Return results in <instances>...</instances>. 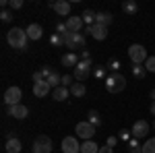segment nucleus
Listing matches in <instances>:
<instances>
[{"mask_svg": "<svg viewBox=\"0 0 155 153\" xmlns=\"http://www.w3.org/2000/svg\"><path fill=\"white\" fill-rule=\"evenodd\" d=\"M27 31L21 29V27H12L6 31V42L12 50H19V52H25L27 50Z\"/></svg>", "mask_w": 155, "mask_h": 153, "instance_id": "1", "label": "nucleus"}, {"mask_svg": "<svg viewBox=\"0 0 155 153\" xmlns=\"http://www.w3.org/2000/svg\"><path fill=\"white\" fill-rule=\"evenodd\" d=\"M104 83H106V89L110 93H120V91L126 89V79H124V75H120V72L107 75V79Z\"/></svg>", "mask_w": 155, "mask_h": 153, "instance_id": "2", "label": "nucleus"}, {"mask_svg": "<svg viewBox=\"0 0 155 153\" xmlns=\"http://www.w3.org/2000/svg\"><path fill=\"white\" fill-rule=\"evenodd\" d=\"M89 75H93V60H81L77 66H74V79L79 83H83L85 79H89Z\"/></svg>", "mask_w": 155, "mask_h": 153, "instance_id": "3", "label": "nucleus"}, {"mask_svg": "<svg viewBox=\"0 0 155 153\" xmlns=\"http://www.w3.org/2000/svg\"><path fill=\"white\" fill-rule=\"evenodd\" d=\"M128 58H130L132 64H145L149 56H147L145 46H141V44H132V46L128 48Z\"/></svg>", "mask_w": 155, "mask_h": 153, "instance_id": "4", "label": "nucleus"}, {"mask_svg": "<svg viewBox=\"0 0 155 153\" xmlns=\"http://www.w3.org/2000/svg\"><path fill=\"white\" fill-rule=\"evenodd\" d=\"M64 46L68 48L71 52H74V50L83 52V48H85V35H83V33H68V35L64 37Z\"/></svg>", "mask_w": 155, "mask_h": 153, "instance_id": "5", "label": "nucleus"}, {"mask_svg": "<svg viewBox=\"0 0 155 153\" xmlns=\"http://www.w3.org/2000/svg\"><path fill=\"white\" fill-rule=\"evenodd\" d=\"M52 139L46 137V135H39L35 137V141H33V147H31V153H52Z\"/></svg>", "mask_w": 155, "mask_h": 153, "instance_id": "6", "label": "nucleus"}, {"mask_svg": "<svg viewBox=\"0 0 155 153\" xmlns=\"http://www.w3.org/2000/svg\"><path fill=\"white\" fill-rule=\"evenodd\" d=\"M74 132L79 135V139H83V141H91V139H93V135H95V126H93V124H89L87 120H83V122H77Z\"/></svg>", "mask_w": 155, "mask_h": 153, "instance_id": "7", "label": "nucleus"}, {"mask_svg": "<svg viewBox=\"0 0 155 153\" xmlns=\"http://www.w3.org/2000/svg\"><path fill=\"white\" fill-rule=\"evenodd\" d=\"M21 97H23V91H21V87H8V89L4 91V106L11 108V106H17V104H21Z\"/></svg>", "mask_w": 155, "mask_h": 153, "instance_id": "8", "label": "nucleus"}, {"mask_svg": "<svg viewBox=\"0 0 155 153\" xmlns=\"http://www.w3.org/2000/svg\"><path fill=\"white\" fill-rule=\"evenodd\" d=\"M62 153H81V145L77 137H64L62 139Z\"/></svg>", "mask_w": 155, "mask_h": 153, "instance_id": "9", "label": "nucleus"}, {"mask_svg": "<svg viewBox=\"0 0 155 153\" xmlns=\"http://www.w3.org/2000/svg\"><path fill=\"white\" fill-rule=\"evenodd\" d=\"M130 132H132V137L134 139H145L147 137V132H149V124L145 122V120H137L134 124H132V128H130Z\"/></svg>", "mask_w": 155, "mask_h": 153, "instance_id": "10", "label": "nucleus"}, {"mask_svg": "<svg viewBox=\"0 0 155 153\" xmlns=\"http://www.w3.org/2000/svg\"><path fill=\"white\" fill-rule=\"evenodd\" d=\"M6 114L12 118H17V120H23V118L29 116V108L23 106V104H17V106H11V108H6Z\"/></svg>", "mask_w": 155, "mask_h": 153, "instance_id": "11", "label": "nucleus"}, {"mask_svg": "<svg viewBox=\"0 0 155 153\" xmlns=\"http://www.w3.org/2000/svg\"><path fill=\"white\" fill-rule=\"evenodd\" d=\"M50 8H54L56 15L60 17H68L71 15V2H66V0H56V2H50L48 4Z\"/></svg>", "mask_w": 155, "mask_h": 153, "instance_id": "12", "label": "nucleus"}, {"mask_svg": "<svg viewBox=\"0 0 155 153\" xmlns=\"http://www.w3.org/2000/svg\"><path fill=\"white\" fill-rule=\"evenodd\" d=\"M87 33H91V37L93 39H97V42H104L107 37V27H104V25H91V27H87Z\"/></svg>", "mask_w": 155, "mask_h": 153, "instance_id": "13", "label": "nucleus"}, {"mask_svg": "<svg viewBox=\"0 0 155 153\" xmlns=\"http://www.w3.org/2000/svg\"><path fill=\"white\" fill-rule=\"evenodd\" d=\"M4 149H6V153H21L23 145H21V141H19L15 135H6V145H4Z\"/></svg>", "mask_w": 155, "mask_h": 153, "instance_id": "14", "label": "nucleus"}, {"mask_svg": "<svg viewBox=\"0 0 155 153\" xmlns=\"http://www.w3.org/2000/svg\"><path fill=\"white\" fill-rule=\"evenodd\" d=\"M83 19L77 15V17H68L66 19V27H68V31L71 33H81V29H83Z\"/></svg>", "mask_w": 155, "mask_h": 153, "instance_id": "15", "label": "nucleus"}, {"mask_svg": "<svg viewBox=\"0 0 155 153\" xmlns=\"http://www.w3.org/2000/svg\"><path fill=\"white\" fill-rule=\"evenodd\" d=\"M25 31H27V37L33 39V42H37V39L44 37V29H41V25H39V23H31Z\"/></svg>", "mask_w": 155, "mask_h": 153, "instance_id": "16", "label": "nucleus"}, {"mask_svg": "<svg viewBox=\"0 0 155 153\" xmlns=\"http://www.w3.org/2000/svg\"><path fill=\"white\" fill-rule=\"evenodd\" d=\"M60 62H62V66H66V68H74L81 60H79V56H77V52H66V54L60 58Z\"/></svg>", "mask_w": 155, "mask_h": 153, "instance_id": "17", "label": "nucleus"}, {"mask_svg": "<svg viewBox=\"0 0 155 153\" xmlns=\"http://www.w3.org/2000/svg\"><path fill=\"white\" fill-rule=\"evenodd\" d=\"M50 93H52V87L48 85V81L33 85V95H35V97H46V95H50Z\"/></svg>", "mask_w": 155, "mask_h": 153, "instance_id": "18", "label": "nucleus"}, {"mask_svg": "<svg viewBox=\"0 0 155 153\" xmlns=\"http://www.w3.org/2000/svg\"><path fill=\"white\" fill-rule=\"evenodd\" d=\"M68 95H71V89L64 87V85H60V87H56V89H52V97H54L56 101H64V99H68Z\"/></svg>", "mask_w": 155, "mask_h": 153, "instance_id": "19", "label": "nucleus"}, {"mask_svg": "<svg viewBox=\"0 0 155 153\" xmlns=\"http://www.w3.org/2000/svg\"><path fill=\"white\" fill-rule=\"evenodd\" d=\"M112 21H114V15L112 12H97L95 15V23L97 25H104V27H110L112 25Z\"/></svg>", "mask_w": 155, "mask_h": 153, "instance_id": "20", "label": "nucleus"}, {"mask_svg": "<svg viewBox=\"0 0 155 153\" xmlns=\"http://www.w3.org/2000/svg\"><path fill=\"white\" fill-rule=\"evenodd\" d=\"M68 89H71V95H74V97H83V95L87 93V87H85L83 83H79V81L72 83Z\"/></svg>", "mask_w": 155, "mask_h": 153, "instance_id": "21", "label": "nucleus"}, {"mask_svg": "<svg viewBox=\"0 0 155 153\" xmlns=\"http://www.w3.org/2000/svg\"><path fill=\"white\" fill-rule=\"evenodd\" d=\"M81 153H99V145L95 141H83L81 143Z\"/></svg>", "mask_w": 155, "mask_h": 153, "instance_id": "22", "label": "nucleus"}, {"mask_svg": "<svg viewBox=\"0 0 155 153\" xmlns=\"http://www.w3.org/2000/svg\"><path fill=\"white\" fill-rule=\"evenodd\" d=\"M122 11L126 12V15H137L139 12V4L134 0H124L122 2Z\"/></svg>", "mask_w": 155, "mask_h": 153, "instance_id": "23", "label": "nucleus"}, {"mask_svg": "<svg viewBox=\"0 0 155 153\" xmlns=\"http://www.w3.org/2000/svg\"><path fill=\"white\" fill-rule=\"evenodd\" d=\"M48 85L52 87V89H56V87H60V85H62V75H60L58 71H54L52 75H50V79H48Z\"/></svg>", "mask_w": 155, "mask_h": 153, "instance_id": "24", "label": "nucleus"}, {"mask_svg": "<svg viewBox=\"0 0 155 153\" xmlns=\"http://www.w3.org/2000/svg\"><path fill=\"white\" fill-rule=\"evenodd\" d=\"M87 122L89 124H93V126H101V118H99V114H97L95 110H89V114H87Z\"/></svg>", "mask_w": 155, "mask_h": 153, "instance_id": "25", "label": "nucleus"}, {"mask_svg": "<svg viewBox=\"0 0 155 153\" xmlns=\"http://www.w3.org/2000/svg\"><path fill=\"white\" fill-rule=\"evenodd\" d=\"M95 15L97 12L93 11H83L81 19H83V23H87V27H91V25H95Z\"/></svg>", "mask_w": 155, "mask_h": 153, "instance_id": "26", "label": "nucleus"}, {"mask_svg": "<svg viewBox=\"0 0 155 153\" xmlns=\"http://www.w3.org/2000/svg\"><path fill=\"white\" fill-rule=\"evenodd\" d=\"M93 77L97 81H106L107 79V66H95L93 68Z\"/></svg>", "mask_w": 155, "mask_h": 153, "instance_id": "27", "label": "nucleus"}, {"mask_svg": "<svg viewBox=\"0 0 155 153\" xmlns=\"http://www.w3.org/2000/svg\"><path fill=\"white\" fill-rule=\"evenodd\" d=\"M145 72H147V68L143 64H132V77L134 79H145Z\"/></svg>", "mask_w": 155, "mask_h": 153, "instance_id": "28", "label": "nucleus"}, {"mask_svg": "<svg viewBox=\"0 0 155 153\" xmlns=\"http://www.w3.org/2000/svg\"><path fill=\"white\" fill-rule=\"evenodd\" d=\"M107 71H112V72H118L120 71V66H122V62H120V58H116V56H114V58H110L107 60Z\"/></svg>", "mask_w": 155, "mask_h": 153, "instance_id": "29", "label": "nucleus"}, {"mask_svg": "<svg viewBox=\"0 0 155 153\" xmlns=\"http://www.w3.org/2000/svg\"><path fill=\"white\" fill-rule=\"evenodd\" d=\"M128 151H130V153H143V147H141L139 139H134V137H132L130 141H128Z\"/></svg>", "mask_w": 155, "mask_h": 153, "instance_id": "30", "label": "nucleus"}, {"mask_svg": "<svg viewBox=\"0 0 155 153\" xmlns=\"http://www.w3.org/2000/svg\"><path fill=\"white\" fill-rule=\"evenodd\" d=\"M143 153H155V137L147 139L143 145Z\"/></svg>", "mask_w": 155, "mask_h": 153, "instance_id": "31", "label": "nucleus"}, {"mask_svg": "<svg viewBox=\"0 0 155 153\" xmlns=\"http://www.w3.org/2000/svg\"><path fill=\"white\" fill-rule=\"evenodd\" d=\"M50 44H52L54 48L64 46V37H62V35H58V33H52V35H50Z\"/></svg>", "mask_w": 155, "mask_h": 153, "instance_id": "32", "label": "nucleus"}, {"mask_svg": "<svg viewBox=\"0 0 155 153\" xmlns=\"http://www.w3.org/2000/svg\"><path fill=\"white\" fill-rule=\"evenodd\" d=\"M0 19H2V23H11L12 21V11L11 8H4V11L0 12Z\"/></svg>", "mask_w": 155, "mask_h": 153, "instance_id": "33", "label": "nucleus"}, {"mask_svg": "<svg viewBox=\"0 0 155 153\" xmlns=\"http://www.w3.org/2000/svg\"><path fill=\"white\" fill-rule=\"evenodd\" d=\"M130 135H132V132H128V128L118 130V139H120V141H124V143H128V141H130Z\"/></svg>", "mask_w": 155, "mask_h": 153, "instance_id": "34", "label": "nucleus"}, {"mask_svg": "<svg viewBox=\"0 0 155 153\" xmlns=\"http://www.w3.org/2000/svg\"><path fill=\"white\" fill-rule=\"evenodd\" d=\"M145 68H147V72H155V56H149V58H147Z\"/></svg>", "mask_w": 155, "mask_h": 153, "instance_id": "35", "label": "nucleus"}, {"mask_svg": "<svg viewBox=\"0 0 155 153\" xmlns=\"http://www.w3.org/2000/svg\"><path fill=\"white\" fill-rule=\"evenodd\" d=\"M8 8H11V11H19V8H23V0H11Z\"/></svg>", "mask_w": 155, "mask_h": 153, "instance_id": "36", "label": "nucleus"}, {"mask_svg": "<svg viewBox=\"0 0 155 153\" xmlns=\"http://www.w3.org/2000/svg\"><path fill=\"white\" fill-rule=\"evenodd\" d=\"M31 79H33V85H37V83H44V81H46V79H44V75H41V71H35Z\"/></svg>", "mask_w": 155, "mask_h": 153, "instance_id": "37", "label": "nucleus"}, {"mask_svg": "<svg viewBox=\"0 0 155 153\" xmlns=\"http://www.w3.org/2000/svg\"><path fill=\"white\" fill-rule=\"evenodd\" d=\"M72 79H74L72 75H62V85H64V87H71V85H72Z\"/></svg>", "mask_w": 155, "mask_h": 153, "instance_id": "38", "label": "nucleus"}, {"mask_svg": "<svg viewBox=\"0 0 155 153\" xmlns=\"http://www.w3.org/2000/svg\"><path fill=\"white\" fill-rule=\"evenodd\" d=\"M39 71H41V75H44V79L48 81V79H50V75L54 72V68H52V66H44V68H39Z\"/></svg>", "mask_w": 155, "mask_h": 153, "instance_id": "39", "label": "nucleus"}, {"mask_svg": "<svg viewBox=\"0 0 155 153\" xmlns=\"http://www.w3.org/2000/svg\"><path fill=\"white\" fill-rule=\"evenodd\" d=\"M118 141H120L118 137H107V139H106V145H107V147H112V149H114V147H116V143H118Z\"/></svg>", "mask_w": 155, "mask_h": 153, "instance_id": "40", "label": "nucleus"}, {"mask_svg": "<svg viewBox=\"0 0 155 153\" xmlns=\"http://www.w3.org/2000/svg\"><path fill=\"white\" fill-rule=\"evenodd\" d=\"M99 153H114V149L107 147V145H104V147H99Z\"/></svg>", "mask_w": 155, "mask_h": 153, "instance_id": "41", "label": "nucleus"}, {"mask_svg": "<svg viewBox=\"0 0 155 153\" xmlns=\"http://www.w3.org/2000/svg\"><path fill=\"white\" fill-rule=\"evenodd\" d=\"M81 60H91V54H89L87 50H83V52H81Z\"/></svg>", "mask_w": 155, "mask_h": 153, "instance_id": "42", "label": "nucleus"}, {"mask_svg": "<svg viewBox=\"0 0 155 153\" xmlns=\"http://www.w3.org/2000/svg\"><path fill=\"white\" fill-rule=\"evenodd\" d=\"M149 110H151V114L155 116V101H151V106H149Z\"/></svg>", "mask_w": 155, "mask_h": 153, "instance_id": "43", "label": "nucleus"}, {"mask_svg": "<svg viewBox=\"0 0 155 153\" xmlns=\"http://www.w3.org/2000/svg\"><path fill=\"white\" fill-rule=\"evenodd\" d=\"M149 95H151V99H153V101H155V87H153V89H151V93H149Z\"/></svg>", "mask_w": 155, "mask_h": 153, "instance_id": "44", "label": "nucleus"}, {"mask_svg": "<svg viewBox=\"0 0 155 153\" xmlns=\"http://www.w3.org/2000/svg\"><path fill=\"white\" fill-rule=\"evenodd\" d=\"M153 128H155V122H153Z\"/></svg>", "mask_w": 155, "mask_h": 153, "instance_id": "45", "label": "nucleus"}]
</instances>
